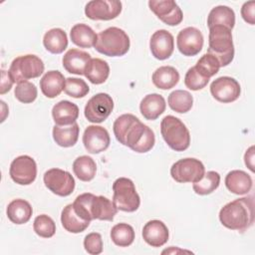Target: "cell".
<instances>
[{
	"label": "cell",
	"mask_w": 255,
	"mask_h": 255,
	"mask_svg": "<svg viewBox=\"0 0 255 255\" xmlns=\"http://www.w3.org/2000/svg\"><path fill=\"white\" fill-rule=\"evenodd\" d=\"M113 129L117 140L135 152H147L154 145L155 136L152 129L131 114L120 116L115 121Z\"/></svg>",
	"instance_id": "6da1fadb"
},
{
	"label": "cell",
	"mask_w": 255,
	"mask_h": 255,
	"mask_svg": "<svg viewBox=\"0 0 255 255\" xmlns=\"http://www.w3.org/2000/svg\"><path fill=\"white\" fill-rule=\"evenodd\" d=\"M219 220L228 229L246 231L254 223L253 197H242L225 204L219 211Z\"/></svg>",
	"instance_id": "7a4b0ae2"
},
{
	"label": "cell",
	"mask_w": 255,
	"mask_h": 255,
	"mask_svg": "<svg viewBox=\"0 0 255 255\" xmlns=\"http://www.w3.org/2000/svg\"><path fill=\"white\" fill-rule=\"evenodd\" d=\"M73 207L83 219L112 221L118 212V208L109 198L93 193H83L76 197Z\"/></svg>",
	"instance_id": "3957f363"
},
{
	"label": "cell",
	"mask_w": 255,
	"mask_h": 255,
	"mask_svg": "<svg viewBox=\"0 0 255 255\" xmlns=\"http://www.w3.org/2000/svg\"><path fill=\"white\" fill-rule=\"evenodd\" d=\"M207 53L214 56L220 67L229 65L234 58V45L231 30L223 26H213L209 28Z\"/></svg>",
	"instance_id": "277c9868"
},
{
	"label": "cell",
	"mask_w": 255,
	"mask_h": 255,
	"mask_svg": "<svg viewBox=\"0 0 255 255\" xmlns=\"http://www.w3.org/2000/svg\"><path fill=\"white\" fill-rule=\"evenodd\" d=\"M128 34L118 27H110L98 34L95 49L108 57H121L129 50Z\"/></svg>",
	"instance_id": "5b68a950"
},
{
	"label": "cell",
	"mask_w": 255,
	"mask_h": 255,
	"mask_svg": "<svg viewBox=\"0 0 255 255\" xmlns=\"http://www.w3.org/2000/svg\"><path fill=\"white\" fill-rule=\"evenodd\" d=\"M160 132L166 144L175 151L189 147L190 133L186 126L173 116H166L160 123Z\"/></svg>",
	"instance_id": "8992f818"
},
{
	"label": "cell",
	"mask_w": 255,
	"mask_h": 255,
	"mask_svg": "<svg viewBox=\"0 0 255 255\" xmlns=\"http://www.w3.org/2000/svg\"><path fill=\"white\" fill-rule=\"evenodd\" d=\"M43 61L36 55H25L15 58L9 68V75L14 83H22L40 77L44 72Z\"/></svg>",
	"instance_id": "52a82bcc"
},
{
	"label": "cell",
	"mask_w": 255,
	"mask_h": 255,
	"mask_svg": "<svg viewBox=\"0 0 255 255\" xmlns=\"http://www.w3.org/2000/svg\"><path fill=\"white\" fill-rule=\"evenodd\" d=\"M113 202L118 208L125 212H133L137 210L140 204V198L135 190L132 180L127 177H120L113 183Z\"/></svg>",
	"instance_id": "ba28073f"
},
{
	"label": "cell",
	"mask_w": 255,
	"mask_h": 255,
	"mask_svg": "<svg viewBox=\"0 0 255 255\" xmlns=\"http://www.w3.org/2000/svg\"><path fill=\"white\" fill-rule=\"evenodd\" d=\"M205 173L203 163L196 158L186 157L177 160L171 165L170 175L179 183H194L202 178Z\"/></svg>",
	"instance_id": "9c48e42d"
},
{
	"label": "cell",
	"mask_w": 255,
	"mask_h": 255,
	"mask_svg": "<svg viewBox=\"0 0 255 255\" xmlns=\"http://www.w3.org/2000/svg\"><path fill=\"white\" fill-rule=\"evenodd\" d=\"M113 109L114 101L112 97L106 93H99L88 101L84 114L89 122L100 124L108 119Z\"/></svg>",
	"instance_id": "30bf717a"
},
{
	"label": "cell",
	"mask_w": 255,
	"mask_h": 255,
	"mask_svg": "<svg viewBox=\"0 0 255 255\" xmlns=\"http://www.w3.org/2000/svg\"><path fill=\"white\" fill-rule=\"evenodd\" d=\"M44 183L46 187L54 194L59 196H68L75 189V179L70 172L51 168L44 173Z\"/></svg>",
	"instance_id": "8fae6325"
},
{
	"label": "cell",
	"mask_w": 255,
	"mask_h": 255,
	"mask_svg": "<svg viewBox=\"0 0 255 255\" xmlns=\"http://www.w3.org/2000/svg\"><path fill=\"white\" fill-rule=\"evenodd\" d=\"M9 173L14 182L29 185L37 176L36 161L29 155H20L11 162Z\"/></svg>",
	"instance_id": "7c38bea8"
},
{
	"label": "cell",
	"mask_w": 255,
	"mask_h": 255,
	"mask_svg": "<svg viewBox=\"0 0 255 255\" xmlns=\"http://www.w3.org/2000/svg\"><path fill=\"white\" fill-rule=\"evenodd\" d=\"M122 2L118 0H93L87 3L85 14L91 20H112L122 12Z\"/></svg>",
	"instance_id": "4fadbf2b"
},
{
	"label": "cell",
	"mask_w": 255,
	"mask_h": 255,
	"mask_svg": "<svg viewBox=\"0 0 255 255\" xmlns=\"http://www.w3.org/2000/svg\"><path fill=\"white\" fill-rule=\"evenodd\" d=\"M212 97L220 103H231L236 101L241 93L239 83L231 77H219L210 85Z\"/></svg>",
	"instance_id": "5bb4252c"
},
{
	"label": "cell",
	"mask_w": 255,
	"mask_h": 255,
	"mask_svg": "<svg viewBox=\"0 0 255 255\" xmlns=\"http://www.w3.org/2000/svg\"><path fill=\"white\" fill-rule=\"evenodd\" d=\"M148 6L157 18L166 25L176 26L183 19L181 9L172 0H150Z\"/></svg>",
	"instance_id": "9a60e30c"
},
{
	"label": "cell",
	"mask_w": 255,
	"mask_h": 255,
	"mask_svg": "<svg viewBox=\"0 0 255 255\" xmlns=\"http://www.w3.org/2000/svg\"><path fill=\"white\" fill-rule=\"evenodd\" d=\"M176 45L183 56H195L203 47V35L197 28L186 27L178 33Z\"/></svg>",
	"instance_id": "2e32d148"
},
{
	"label": "cell",
	"mask_w": 255,
	"mask_h": 255,
	"mask_svg": "<svg viewBox=\"0 0 255 255\" xmlns=\"http://www.w3.org/2000/svg\"><path fill=\"white\" fill-rule=\"evenodd\" d=\"M83 143L88 152L96 154L109 147L111 137L105 128L101 126H89L84 131Z\"/></svg>",
	"instance_id": "e0dca14e"
},
{
	"label": "cell",
	"mask_w": 255,
	"mask_h": 255,
	"mask_svg": "<svg viewBox=\"0 0 255 255\" xmlns=\"http://www.w3.org/2000/svg\"><path fill=\"white\" fill-rule=\"evenodd\" d=\"M149 48L155 59L166 60L172 55L174 50L173 36L164 29L157 30L150 38Z\"/></svg>",
	"instance_id": "ac0fdd59"
},
{
	"label": "cell",
	"mask_w": 255,
	"mask_h": 255,
	"mask_svg": "<svg viewBox=\"0 0 255 255\" xmlns=\"http://www.w3.org/2000/svg\"><path fill=\"white\" fill-rule=\"evenodd\" d=\"M168 229L160 220H150L142 228V238L151 247H160L168 240Z\"/></svg>",
	"instance_id": "d6986e66"
},
{
	"label": "cell",
	"mask_w": 255,
	"mask_h": 255,
	"mask_svg": "<svg viewBox=\"0 0 255 255\" xmlns=\"http://www.w3.org/2000/svg\"><path fill=\"white\" fill-rule=\"evenodd\" d=\"M91 60L92 58L89 53L78 49H70L63 57V67L68 73L84 75Z\"/></svg>",
	"instance_id": "ffe728a7"
},
{
	"label": "cell",
	"mask_w": 255,
	"mask_h": 255,
	"mask_svg": "<svg viewBox=\"0 0 255 255\" xmlns=\"http://www.w3.org/2000/svg\"><path fill=\"white\" fill-rule=\"evenodd\" d=\"M52 117L57 126H69L76 123L79 117V108L70 101H61L52 109Z\"/></svg>",
	"instance_id": "44dd1931"
},
{
	"label": "cell",
	"mask_w": 255,
	"mask_h": 255,
	"mask_svg": "<svg viewBox=\"0 0 255 255\" xmlns=\"http://www.w3.org/2000/svg\"><path fill=\"white\" fill-rule=\"evenodd\" d=\"M166 104L164 98L159 94L146 95L140 102L139 110L144 119L148 121L156 120L165 111Z\"/></svg>",
	"instance_id": "7402d4cb"
},
{
	"label": "cell",
	"mask_w": 255,
	"mask_h": 255,
	"mask_svg": "<svg viewBox=\"0 0 255 255\" xmlns=\"http://www.w3.org/2000/svg\"><path fill=\"white\" fill-rule=\"evenodd\" d=\"M225 185L234 194H247L252 188V178L243 170H231L225 177Z\"/></svg>",
	"instance_id": "603a6c76"
},
{
	"label": "cell",
	"mask_w": 255,
	"mask_h": 255,
	"mask_svg": "<svg viewBox=\"0 0 255 255\" xmlns=\"http://www.w3.org/2000/svg\"><path fill=\"white\" fill-rule=\"evenodd\" d=\"M65 77L59 71L47 72L40 81V88L44 96L53 99L59 96L65 88Z\"/></svg>",
	"instance_id": "cb8c5ba5"
},
{
	"label": "cell",
	"mask_w": 255,
	"mask_h": 255,
	"mask_svg": "<svg viewBox=\"0 0 255 255\" xmlns=\"http://www.w3.org/2000/svg\"><path fill=\"white\" fill-rule=\"evenodd\" d=\"M6 213L12 223L24 224L30 220L33 209L28 201L19 198L12 200L8 204Z\"/></svg>",
	"instance_id": "d4e9b609"
},
{
	"label": "cell",
	"mask_w": 255,
	"mask_h": 255,
	"mask_svg": "<svg viewBox=\"0 0 255 255\" xmlns=\"http://www.w3.org/2000/svg\"><path fill=\"white\" fill-rule=\"evenodd\" d=\"M235 25V13L228 6L220 5L214 7L207 17V26L211 28L213 26H223L229 30H232Z\"/></svg>",
	"instance_id": "484cf974"
},
{
	"label": "cell",
	"mask_w": 255,
	"mask_h": 255,
	"mask_svg": "<svg viewBox=\"0 0 255 255\" xmlns=\"http://www.w3.org/2000/svg\"><path fill=\"white\" fill-rule=\"evenodd\" d=\"M61 222L63 227L71 233H81L85 231L91 221L83 219L81 216L77 214L72 204H68L64 209L62 210L61 214Z\"/></svg>",
	"instance_id": "4316f807"
},
{
	"label": "cell",
	"mask_w": 255,
	"mask_h": 255,
	"mask_svg": "<svg viewBox=\"0 0 255 255\" xmlns=\"http://www.w3.org/2000/svg\"><path fill=\"white\" fill-rule=\"evenodd\" d=\"M80 128L77 123L69 126H57L53 128V138L62 147H70L77 143Z\"/></svg>",
	"instance_id": "83f0119b"
},
{
	"label": "cell",
	"mask_w": 255,
	"mask_h": 255,
	"mask_svg": "<svg viewBox=\"0 0 255 255\" xmlns=\"http://www.w3.org/2000/svg\"><path fill=\"white\" fill-rule=\"evenodd\" d=\"M72 42L80 48H92L96 45L98 35L88 25L80 23L72 27L70 32Z\"/></svg>",
	"instance_id": "f1b7e54d"
},
{
	"label": "cell",
	"mask_w": 255,
	"mask_h": 255,
	"mask_svg": "<svg viewBox=\"0 0 255 255\" xmlns=\"http://www.w3.org/2000/svg\"><path fill=\"white\" fill-rule=\"evenodd\" d=\"M179 81L177 70L171 66H162L157 68L152 74L153 85L160 90H169Z\"/></svg>",
	"instance_id": "f546056e"
},
{
	"label": "cell",
	"mask_w": 255,
	"mask_h": 255,
	"mask_svg": "<svg viewBox=\"0 0 255 255\" xmlns=\"http://www.w3.org/2000/svg\"><path fill=\"white\" fill-rule=\"evenodd\" d=\"M43 44L47 51L52 54H61L68 46V37L64 30L53 28L45 33Z\"/></svg>",
	"instance_id": "4dcf8cb0"
},
{
	"label": "cell",
	"mask_w": 255,
	"mask_h": 255,
	"mask_svg": "<svg viewBox=\"0 0 255 255\" xmlns=\"http://www.w3.org/2000/svg\"><path fill=\"white\" fill-rule=\"evenodd\" d=\"M84 75L92 84H103L107 81L110 75L109 64L102 59L94 58L88 64Z\"/></svg>",
	"instance_id": "1f68e13d"
},
{
	"label": "cell",
	"mask_w": 255,
	"mask_h": 255,
	"mask_svg": "<svg viewBox=\"0 0 255 255\" xmlns=\"http://www.w3.org/2000/svg\"><path fill=\"white\" fill-rule=\"evenodd\" d=\"M73 171L80 180L90 181L96 175L97 165L91 156L81 155L73 162Z\"/></svg>",
	"instance_id": "d6a6232c"
},
{
	"label": "cell",
	"mask_w": 255,
	"mask_h": 255,
	"mask_svg": "<svg viewBox=\"0 0 255 255\" xmlns=\"http://www.w3.org/2000/svg\"><path fill=\"white\" fill-rule=\"evenodd\" d=\"M167 102L172 111L179 114H185L191 110L193 98L187 91L175 90L169 94Z\"/></svg>",
	"instance_id": "836d02e7"
},
{
	"label": "cell",
	"mask_w": 255,
	"mask_h": 255,
	"mask_svg": "<svg viewBox=\"0 0 255 255\" xmlns=\"http://www.w3.org/2000/svg\"><path fill=\"white\" fill-rule=\"evenodd\" d=\"M111 238L117 246L128 247L134 240V230L128 223H119L112 228Z\"/></svg>",
	"instance_id": "e575fe53"
},
{
	"label": "cell",
	"mask_w": 255,
	"mask_h": 255,
	"mask_svg": "<svg viewBox=\"0 0 255 255\" xmlns=\"http://www.w3.org/2000/svg\"><path fill=\"white\" fill-rule=\"evenodd\" d=\"M220 183V175L218 172L210 170L204 173L202 178L193 183L192 188L196 194L207 195L212 193Z\"/></svg>",
	"instance_id": "d590c367"
},
{
	"label": "cell",
	"mask_w": 255,
	"mask_h": 255,
	"mask_svg": "<svg viewBox=\"0 0 255 255\" xmlns=\"http://www.w3.org/2000/svg\"><path fill=\"white\" fill-rule=\"evenodd\" d=\"M194 67L200 75L210 79L211 77H213L215 74L218 73L220 69V64L214 56L207 53V54H204L197 61Z\"/></svg>",
	"instance_id": "8d00e7d4"
},
{
	"label": "cell",
	"mask_w": 255,
	"mask_h": 255,
	"mask_svg": "<svg viewBox=\"0 0 255 255\" xmlns=\"http://www.w3.org/2000/svg\"><path fill=\"white\" fill-rule=\"evenodd\" d=\"M33 228L35 233L43 238H50L54 236L56 232V224L54 220L46 214L38 215L35 218Z\"/></svg>",
	"instance_id": "74e56055"
},
{
	"label": "cell",
	"mask_w": 255,
	"mask_h": 255,
	"mask_svg": "<svg viewBox=\"0 0 255 255\" xmlns=\"http://www.w3.org/2000/svg\"><path fill=\"white\" fill-rule=\"evenodd\" d=\"M64 92L72 98L80 99L88 95V93L90 92V88L88 84L82 79L67 78L65 82Z\"/></svg>",
	"instance_id": "f35d334b"
},
{
	"label": "cell",
	"mask_w": 255,
	"mask_h": 255,
	"mask_svg": "<svg viewBox=\"0 0 255 255\" xmlns=\"http://www.w3.org/2000/svg\"><path fill=\"white\" fill-rule=\"evenodd\" d=\"M15 98L23 103V104H30L33 103L38 95V91L36 86L28 81L19 83L14 91Z\"/></svg>",
	"instance_id": "ab89813d"
},
{
	"label": "cell",
	"mask_w": 255,
	"mask_h": 255,
	"mask_svg": "<svg viewBox=\"0 0 255 255\" xmlns=\"http://www.w3.org/2000/svg\"><path fill=\"white\" fill-rule=\"evenodd\" d=\"M208 82L209 79L200 75L195 67L188 69L184 77V84L191 91H198L203 89L205 86H207Z\"/></svg>",
	"instance_id": "60d3db41"
},
{
	"label": "cell",
	"mask_w": 255,
	"mask_h": 255,
	"mask_svg": "<svg viewBox=\"0 0 255 255\" xmlns=\"http://www.w3.org/2000/svg\"><path fill=\"white\" fill-rule=\"evenodd\" d=\"M85 250L92 255H98L103 252L102 235L98 232H92L86 235L84 239Z\"/></svg>",
	"instance_id": "b9f144b4"
},
{
	"label": "cell",
	"mask_w": 255,
	"mask_h": 255,
	"mask_svg": "<svg viewBox=\"0 0 255 255\" xmlns=\"http://www.w3.org/2000/svg\"><path fill=\"white\" fill-rule=\"evenodd\" d=\"M254 10H255V2L249 1L245 2L241 8V16L244 19L245 22H247L250 25L255 24V16H254Z\"/></svg>",
	"instance_id": "7bdbcfd3"
},
{
	"label": "cell",
	"mask_w": 255,
	"mask_h": 255,
	"mask_svg": "<svg viewBox=\"0 0 255 255\" xmlns=\"http://www.w3.org/2000/svg\"><path fill=\"white\" fill-rule=\"evenodd\" d=\"M14 84L13 80L11 79L8 72L2 70L1 71V88H0V94L4 95L5 93L9 92L12 88V85Z\"/></svg>",
	"instance_id": "ee69618b"
},
{
	"label": "cell",
	"mask_w": 255,
	"mask_h": 255,
	"mask_svg": "<svg viewBox=\"0 0 255 255\" xmlns=\"http://www.w3.org/2000/svg\"><path fill=\"white\" fill-rule=\"evenodd\" d=\"M244 161H245V164L246 166L252 171L254 172L255 169H254V146H250L246 152H245V155H244Z\"/></svg>",
	"instance_id": "f6af8a7d"
}]
</instances>
